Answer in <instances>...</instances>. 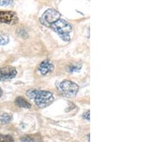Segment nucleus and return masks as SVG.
Listing matches in <instances>:
<instances>
[{
	"instance_id": "1",
	"label": "nucleus",
	"mask_w": 161,
	"mask_h": 142,
	"mask_svg": "<svg viewBox=\"0 0 161 142\" xmlns=\"http://www.w3.org/2000/svg\"><path fill=\"white\" fill-rule=\"evenodd\" d=\"M27 96L29 99L34 101L39 108H44L50 105L54 101L52 93L47 90L31 89L27 91Z\"/></svg>"
},
{
	"instance_id": "2",
	"label": "nucleus",
	"mask_w": 161,
	"mask_h": 142,
	"mask_svg": "<svg viewBox=\"0 0 161 142\" xmlns=\"http://www.w3.org/2000/svg\"><path fill=\"white\" fill-rule=\"evenodd\" d=\"M50 27L60 35V37L64 41L68 42L70 40L69 34L72 32V27L69 22L65 21V19H59L58 20L52 24Z\"/></svg>"
},
{
	"instance_id": "3",
	"label": "nucleus",
	"mask_w": 161,
	"mask_h": 142,
	"mask_svg": "<svg viewBox=\"0 0 161 142\" xmlns=\"http://www.w3.org/2000/svg\"><path fill=\"white\" fill-rule=\"evenodd\" d=\"M58 89L64 96L72 98L77 95L79 90V86L72 81L65 80L59 84Z\"/></svg>"
},
{
	"instance_id": "4",
	"label": "nucleus",
	"mask_w": 161,
	"mask_h": 142,
	"mask_svg": "<svg viewBox=\"0 0 161 142\" xmlns=\"http://www.w3.org/2000/svg\"><path fill=\"white\" fill-rule=\"evenodd\" d=\"M60 13L54 9H49L45 12L42 16L41 17L40 22L46 27H50V25L60 18Z\"/></svg>"
},
{
	"instance_id": "5",
	"label": "nucleus",
	"mask_w": 161,
	"mask_h": 142,
	"mask_svg": "<svg viewBox=\"0 0 161 142\" xmlns=\"http://www.w3.org/2000/svg\"><path fill=\"white\" fill-rule=\"evenodd\" d=\"M17 74V71L14 68L11 66H6V67L0 68V81H9L15 78Z\"/></svg>"
},
{
	"instance_id": "6",
	"label": "nucleus",
	"mask_w": 161,
	"mask_h": 142,
	"mask_svg": "<svg viewBox=\"0 0 161 142\" xmlns=\"http://www.w3.org/2000/svg\"><path fill=\"white\" fill-rule=\"evenodd\" d=\"M18 18L16 14L13 12L10 11H1L0 12V22L2 23L9 24H14L17 22Z\"/></svg>"
},
{
	"instance_id": "7",
	"label": "nucleus",
	"mask_w": 161,
	"mask_h": 142,
	"mask_svg": "<svg viewBox=\"0 0 161 142\" xmlns=\"http://www.w3.org/2000/svg\"><path fill=\"white\" fill-rule=\"evenodd\" d=\"M38 70L42 75H46L54 70V65L49 60H45L40 63L38 67Z\"/></svg>"
},
{
	"instance_id": "8",
	"label": "nucleus",
	"mask_w": 161,
	"mask_h": 142,
	"mask_svg": "<svg viewBox=\"0 0 161 142\" xmlns=\"http://www.w3.org/2000/svg\"><path fill=\"white\" fill-rule=\"evenodd\" d=\"M15 105H17V106L20 107V108H30L32 107L31 104L28 102V101L26 100L25 98L23 97H17L15 100Z\"/></svg>"
},
{
	"instance_id": "9",
	"label": "nucleus",
	"mask_w": 161,
	"mask_h": 142,
	"mask_svg": "<svg viewBox=\"0 0 161 142\" xmlns=\"http://www.w3.org/2000/svg\"><path fill=\"white\" fill-rule=\"evenodd\" d=\"M12 116L8 114H3L1 116H0V122L3 124L4 123H8L11 121Z\"/></svg>"
},
{
	"instance_id": "10",
	"label": "nucleus",
	"mask_w": 161,
	"mask_h": 142,
	"mask_svg": "<svg viewBox=\"0 0 161 142\" xmlns=\"http://www.w3.org/2000/svg\"><path fill=\"white\" fill-rule=\"evenodd\" d=\"M0 142H14V139L11 135L0 134Z\"/></svg>"
},
{
	"instance_id": "11",
	"label": "nucleus",
	"mask_w": 161,
	"mask_h": 142,
	"mask_svg": "<svg viewBox=\"0 0 161 142\" xmlns=\"http://www.w3.org/2000/svg\"><path fill=\"white\" fill-rule=\"evenodd\" d=\"M9 42H10V38L8 36L0 33V45H5L8 44Z\"/></svg>"
},
{
	"instance_id": "12",
	"label": "nucleus",
	"mask_w": 161,
	"mask_h": 142,
	"mask_svg": "<svg viewBox=\"0 0 161 142\" xmlns=\"http://www.w3.org/2000/svg\"><path fill=\"white\" fill-rule=\"evenodd\" d=\"M12 2L13 0H0V6L7 7V6L11 5Z\"/></svg>"
},
{
	"instance_id": "13",
	"label": "nucleus",
	"mask_w": 161,
	"mask_h": 142,
	"mask_svg": "<svg viewBox=\"0 0 161 142\" xmlns=\"http://www.w3.org/2000/svg\"><path fill=\"white\" fill-rule=\"evenodd\" d=\"M18 34H19V35L20 36V37H23V38H27V37H28V34H27V32L24 30H19V31H18Z\"/></svg>"
},
{
	"instance_id": "14",
	"label": "nucleus",
	"mask_w": 161,
	"mask_h": 142,
	"mask_svg": "<svg viewBox=\"0 0 161 142\" xmlns=\"http://www.w3.org/2000/svg\"><path fill=\"white\" fill-rule=\"evenodd\" d=\"M80 68H81V66H78V65H71L70 67H69V72H76V71H78Z\"/></svg>"
},
{
	"instance_id": "15",
	"label": "nucleus",
	"mask_w": 161,
	"mask_h": 142,
	"mask_svg": "<svg viewBox=\"0 0 161 142\" xmlns=\"http://www.w3.org/2000/svg\"><path fill=\"white\" fill-rule=\"evenodd\" d=\"M84 119H87V120H88V121H89V117H90V116H89V111H87V112L85 113V114H84Z\"/></svg>"
},
{
	"instance_id": "16",
	"label": "nucleus",
	"mask_w": 161,
	"mask_h": 142,
	"mask_svg": "<svg viewBox=\"0 0 161 142\" xmlns=\"http://www.w3.org/2000/svg\"><path fill=\"white\" fill-rule=\"evenodd\" d=\"M1 96H2V90L0 88V98L1 97Z\"/></svg>"
}]
</instances>
